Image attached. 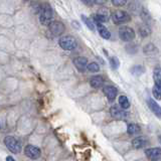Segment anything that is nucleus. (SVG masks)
Listing matches in <instances>:
<instances>
[{
	"mask_svg": "<svg viewBox=\"0 0 161 161\" xmlns=\"http://www.w3.org/2000/svg\"><path fill=\"white\" fill-rule=\"evenodd\" d=\"M52 19V9L50 4L44 3L41 6L40 15H39V21L42 25H50Z\"/></svg>",
	"mask_w": 161,
	"mask_h": 161,
	"instance_id": "f257e3e1",
	"label": "nucleus"
},
{
	"mask_svg": "<svg viewBox=\"0 0 161 161\" xmlns=\"http://www.w3.org/2000/svg\"><path fill=\"white\" fill-rule=\"evenodd\" d=\"M58 44L65 51H74L78 45L75 38L71 35H65V37H61L58 40Z\"/></svg>",
	"mask_w": 161,
	"mask_h": 161,
	"instance_id": "f03ea898",
	"label": "nucleus"
},
{
	"mask_svg": "<svg viewBox=\"0 0 161 161\" xmlns=\"http://www.w3.org/2000/svg\"><path fill=\"white\" fill-rule=\"evenodd\" d=\"M4 144H5V146L8 148V150L11 151V152L14 153V154H17V153H19L21 151V144H20V142H19L17 139H15L14 137H12V136L5 137Z\"/></svg>",
	"mask_w": 161,
	"mask_h": 161,
	"instance_id": "7ed1b4c3",
	"label": "nucleus"
},
{
	"mask_svg": "<svg viewBox=\"0 0 161 161\" xmlns=\"http://www.w3.org/2000/svg\"><path fill=\"white\" fill-rule=\"evenodd\" d=\"M111 17H112V19H113L114 23H116V24L126 23V22L131 20L130 14L124 10H116L115 12L112 13Z\"/></svg>",
	"mask_w": 161,
	"mask_h": 161,
	"instance_id": "20e7f679",
	"label": "nucleus"
},
{
	"mask_svg": "<svg viewBox=\"0 0 161 161\" xmlns=\"http://www.w3.org/2000/svg\"><path fill=\"white\" fill-rule=\"evenodd\" d=\"M119 37L123 41H131L135 38V31L129 26H121L119 28Z\"/></svg>",
	"mask_w": 161,
	"mask_h": 161,
	"instance_id": "39448f33",
	"label": "nucleus"
},
{
	"mask_svg": "<svg viewBox=\"0 0 161 161\" xmlns=\"http://www.w3.org/2000/svg\"><path fill=\"white\" fill-rule=\"evenodd\" d=\"M111 13L109 11V9L107 8H100L95 14L93 15V19L95 22H100V23H103V22H108L111 17Z\"/></svg>",
	"mask_w": 161,
	"mask_h": 161,
	"instance_id": "423d86ee",
	"label": "nucleus"
},
{
	"mask_svg": "<svg viewBox=\"0 0 161 161\" xmlns=\"http://www.w3.org/2000/svg\"><path fill=\"white\" fill-rule=\"evenodd\" d=\"M110 114H111V116L116 120H125L128 117V113L126 112V110L122 109V108L119 106H116V105L111 107Z\"/></svg>",
	"mask_w": 161,
	"mask_h": 161,
	"instance_id": "0eeeda50",
	"label": "nucleus"
},
{
	"mask_svg": "<svg viewBox=\"0 0 161 161\" xmlns=\"http://www.w3.org/2000/svg\"><path fill=\"white\" fill-rule=\"evenodd\" d=\"M24 153L25 155L30 159H38L41 155V151L38 147L34 145H27L24 148Z\"/></svg>",
	"mask_w": 161,
	"mask_h": 161,
	"instance_id": "6e6552de",
	"label": "nucleus"
},
{
	"mask_svg": "<svg viewBox=\"0 0 161 161\" xmlns=\"http://www.w3.org/2000/svg\"><path fill=\"white\" fill-rule=\"evenodd\" d=\"M48 27H50V31L54 37H58V35L62 34L65 29L64 23L61 21H51V23L48 25Z\"/></svg>",
	"mask_w": 161,
	"mask_h": 161,
	"instance_id": "1a4fd4ad",
	"label": "nucleus"
},
{
	"mask_svg": "<svg viewBox=\"0 0 161 161\" xmlns=\"http://www.w3.org/2000/svg\"><path fill=\"white\" fill-rule=\"evenodd\" d=\"M147 104H148V107L150 108V110L152 111V113L155 115L157 118L161 119V107L159 106V104L154 99H151V98H149V99L147 100Z\"/></svg>",
	"mask_w": 161,
	"mask_h": 161,
	"instance_id": "9d476101",
	"label": "nucleus"
},
{
	"mask_svg": "<svg viewBox=\"0 0 161 161\" xmlns=\"http://www.w3.org/2000/svg\"><path fill=\"white\" fill-rule=\"evenodd\" d=\"M74 65H75V67L77 68V70L79 72H85L87 70V67H88V60L86 58H84V57H78V58H75V60H74Z\"/></svg>",
	"mask_w": 161,
	"mask_h": 161,
	"instance_id": "9b49d317",
	"label": "nucleus"
},
{
	"mask_svg": "<svg viewBox=\"0 0 161 161\" xmlns=\"http://www.w3.org/2000/svg\"><path fill=\"white\" fill-rule=\"evenodd\" d=\"M103 92H104L105 96L107 97V99L110 102H113L115 100V98H116L117 93H118L117 89L114 86H106L103 89Z\"/></svg>",
	"mask_w": 161,
	"mask_h": 161,
	"instance_id": "f8f14e48",
	"label": "nucleus"
},
{
	"mask_svg": "<svg viewBox=\"0 0 161 161\" xmlns=\"http://www.w3.org/2000/svg\"><path fill=\"white\" fill-rule=\"evenodd\" d=\"M145 154L150 160L156 161L161 157V148H148L145 150Z\"/></svg>",
	"mask_w": 161,
	"mask_h": 161,
	"instance_id": "ddd939ff",
	"label": "nucleus"
},
{
	"mask_svg": "<svg viewBox=\"0 0 161 161\" xmlns=\"http://www.w3.org/2000/svg\"><path fill=\"white\" fill-rule=\"evenodd\" d=\"M95 24L97 25V28H98V32H99V34L101 35L102 37L104 39H109L111 37V33L110 31L108 30L106 26H104L100 22H95Z\"/></svg>",
	"mask_w": 161,
	"mask_h": 161,
	"instance_id": "4468645a",
	"label": "nucleus"
},
{
	"mask_svg": "<svg viewBox=\"0 0 161 161\" xmlns=\"http://www.w3.org/2000/svg\"><path fill=\"white\" fill-rule=\"evenodd\" d=\"M90 85L92 88L94 89H99L104 85V79L101 75H94L91 78L90 80Z\"/></svg>",
	"mask_w": 161,
	"mask_h": 161,
	"instance_id": "2eb2a0df",
	"label": "nucleus"
},
{
	"mask_svg": "<svg viewBox=\"0 0 161 161\" xmlns=\"http://www.w3.org/2000/svg\"><path fill=\"white\" fill-rule=\"evenodd\" d=\"M148 143V141L145 137H137L132 141V145L135 149H141L145 147Z\"/></svg>",
	"mask_w": 161,
	"mask_h": 161,
	"instance_id": "dca6fc26",
	"label": "nucleus"
},
{
	"mask_svg": "<svg viewBox=\"0 0 161 161\" xmlns=\"http://www.w3.org/2000/svg\"><path fill=\"white\" fill-rule=\"evenodd\" d=\"M153 79L155 82V86L161 89V68L156 67L153 71Z\"/></svg>",
	"mask_w": 161,
	"mask_h": 161,
	"instance_id": "f3484780",
	"label": "nucleus"
},
{
	"mask_svg": "<svg viewBox=\"0 0 161 161\" xmlns=\"http://www.w3.org/2000/svg\"><path fill=\"white\" fill-rule=\"evenodd\" d=\"M140 130L141 129H140L139 125H137V124L131 123L127 126V132L129 135H137V134H139Z\"/></svg>",
	"mask_w": 161,
	"mask_h": 161,
	"instance_id": "a211bd4d",
	"label": "nucleus"
},
{
	"mask_svg": "<svg viewBox=\"0 0 161 161\" xmlns=\"http://www.w3.org/2000/svg\"><path fill=\"white\" fill-rule=\"evenodd\" d=\"M118 102H119V105H120V107L122 108V109L124 110H127V109H129V107H130V102H129V99L126 97V96H120L119 97V99H118Z\"/></svg>",
	"mask_w": 161,
	"mask_h": 161,
	"instance_id": "6ab92c4d",
	"label": "nucleus"
},
{
	"mask_svg": "<svg viewBox=\"0 0 161 161\" xmlns=\"http://www.w3.org/2000/svg\"><path fill=\"white\" fill-rule=\"evenodd\" d=\"M150 32H151V30H150L149 26L147 24H142L139 26V33L141 34V37H148V35L150 34Z\"/></svg>",
	"mask_w": 161,
	"mask_h": 161,
	"instance_id": "aec40b11",
	"label": "nucleus"
},
{
	"mask_svg": "<svg viewBox=\"0 0 161 161\" xmlns=\"http://www.w3.org/2000/svg\"><path fill=\"white\" fill-rule=\"evenodd\" d=\"M82 20H83V22L85 24H86L88 26L89 29H91V30H95V22L92 20L91 18H88L86 15H82Z\"/></svg>",
	"mask_w": 161,
	"mask_h": 161,
	"instance_id": "412c9836",
	"label": "nucleus"
},
{
	"mask_svg": "<svg viewBox=\"0 0 161 161\" xmlns=\"http://www.w3.org/2000/svg\"><path fill=\"white\" fill-rule=\"evenodd\" d=\"M144 72H145V68H144L142 65H134V67L131 68V73H132L134 75H141Z\"/></svg>",
	"mask_w": 161,
	"mask_h": 161,
	"instance_id": "4be33fe9",
	"label": "nucleus"
},
{
	"mask_svg": "<svg viewBox=\"0 0 161 161\" xmlns=\"http://www.w3.org/2000/svg\"><path fill=\"white\" fill-rule=\"evenodd\" d=\"M87 70L91 73H98L100 71V65L97 64V62H91V64L88 65Z\"/></svg>",
	"mask_w": 161,
	"mask_h": 161,
	"instance_id": "5701e85b",
	"label": "nucleus"
},
{
	"mask_svg": "<svg viewBox=\"0 0 161 161\" xmlns=\"http://www.w3.org/2000/svg\"><path fill=\"white\" fill-rule=\"evenodd\" d=\"M155 52H157V48L155 45L153 44H148L144 47V54H154Z\"/></svg>",
	"mask_w": 161,
	"mask_h": 161,
	"instance_id": "b1692460",
	"label": "nucleus"
},
{
	"mask_svg": "<svg viewBox=\"0 0 161 161\" xmlns=\"http://www.w3.org/2000/svg\"><path fill=\"white\" fill-rule=\"evenodd\" d=\"M110 65H111V68H113V70H117V68L120 67L119 58H118L117 57H112L110 58Z\"/></svg>",
	"mask_w": 161,
	"mask_h": 161,
	"instance_id": "393cba45",
	"label": "nucleus"
},
{
	"mask_svg": "<svg viewBox=\"0 0 161 161\" xmlns=\"http://www.w3.org/2000/svg\"><path fill=\"white\" fill-rule=\"evenodd\" d=\"M152 94H153V97L155 98L156 100H161V89L154 86L152 89Z\"/></svg>",
	"mask_w": 161,
	"mask_h": 161,
	"instance_id": "a878e982",
	"label": "nucleus"
},
{
	"mask_svg": "<svg viewBox=\"0 0 161 161\" xmlns=\"http://www.w3.org/2000/svg\"><path fill=\"white\" fill-rule=\"evenodd\" d=\"M112 4L117 7H122L127 3V0H111Z\"/></svg>",
	"mask_w": 161,
	"mask_h": 161,
	"instance_id": "bb28decb",
	"label": "nucleus"
},
{
	"mask_svg": "<svg viewBox=\"0 0 161 161\" xmlns=\"http://www.w3.org/2000/svg\"><path fill=\"white\" fill-rule=\"evenodd\" d=\"M82 2L85 3L86 5L91 6V5H93L94 3H95V0H82Z\"/></svg>",
	"mask_w": 161,
	"mask_h": 161,
	"instance_id": "cd10ccee",
	"label": "nucleus"
},
{
	"mask_svg": "<svg viewBox=\"0 0 161 161\" xmlns=\"http://www.w3.org/2000/svg\"><path fill=\"white\" fill-rule=\"evenodd\" d=\"M107 1H108V0H95V3H97V4H100V5H103Z\"/></svg>",
	"mask_w": 161,
	"mask_h": 161,
	"instance_id": "c85d7f7f",
	"label": "nucleus"
},
{
	"mask_svg": "<svg viewBox=\"0 0 161 161\" xmlns=\"http://www.w3.org/2000/svg\"><path fill=\"white\" fill-rule=\"evenodd\" d=\"M6 161H15V160H14V158H13V157L7 156V157H6Z\"/></svg>",
	"mask_w": 161,
	"mask_h": 161,
	"instance_id": "c756f323",
	"label": "nucleus"
},
{
	"mask_svg": "<svg viewBox=\"0 0 161 161\" xmlns=\"http://www.w3.org/2000/svg\"><path fill=\"white\" fill-rule=\"evenodd\" d=\"M158 140H159V142H160V144H161V135L158 136Z\"/></svg>",
	"mask_w": 161,
	"mask_h": 161,
	"instance_id": "7c9ffc66",
	"label": "nucleus"
}]
</instances>
